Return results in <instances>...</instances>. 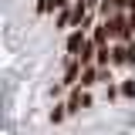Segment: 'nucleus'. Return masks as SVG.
I'll return each mask as SVG.
<instances>
[{
  "label": "nucleus",
  "instance_id": "nucleus-1",
  "mask_svg": "<svg viewBox=\"0 0 135 135\" xmlns=\"http://www.w3.org/2000/svg\"><path fill=\"white\" fill-rule=\"evenodd\" d=\"M101 20H105V27H108V37H112V41H132V37H135V27H132L128 10L112 14V17H101Z\"/></svg>",
  "mask_w": 135,
  "mask_h": 135
},
{
  "label": "nucleus",
  "instance_id": "nucleus-2",
  "mask_svg": "<svg viewBox=\"0 0 135 135\" xmlns=\"http://www.w3.org/2000/svg\"><path fill=\"white\" fill-rule=\"evenodd\" d=\"M68 112L71 115H81V112H88L91 105H95V98H91V88H84V84H74L71 91H68Z\"/></svg>",
  "mask_w": 135,
  "mask_h": 135
},
{
  "label": "nucleus",
  "instance_id": "nucleus-3",
  "mask_svg": "<svg viewBox=\"0 0 135 135\" xmlns=\"http://www.w3.org/2000/svg\"><path fill=\"white\" fill-rule=\"evenodd\" d=\"M112 68H135V41H112Z\"/></svg>",
  "mask_w": 135,
  "mask_h": 135
},
{
  "label": "nucleus",
  "instance_id": "nucleus-4",
  "mask_svg": "<svg viewBox=\"0 0 135 135\" xmlns=\"http://www.w3.org/2000/svg\"><path fill=\"white\" fill-rule=\"evenodd\" d=\"M88 37H91V31H88V27H71L68 44H64V54H71V57H74V54L84 47V41H88Z\"/></svg>",
  "mask_w": 135,
  "mask_h": 135
},
{
  "label": "nucleus",
  "instance_id": "nucleus-5",
  "mask_svg": "<svg viewBox=\"0 0 135 135\" xmlns=\"http://www.w3.org/2000/svg\"><path fill=\"white\" fill-rule=\"evenodd\" d=\"M98 81H101V68H98V64H84V68H81V78H78V84H84V88H95Z\"/></svg>",
  "mask_w": 135,
  "mask_h": 135
},
{
  "label": "nucleus",
  "instance_id": "nucleus-6",
  "mask_svg": "<svg viewBox=\"0 0 135 135\" xmlns=\"http://www.w3.org/2000/svg\"><path fill=\"white\" fill-rule=\"evenodd\" d=\"M68 27H74V7H71V3L61 7L57 17H54V31H68Z\"/></svg>",
  "mask_w": 135,
  "mask_h": 135
},
{
  "label": "nucleus",
  "instance_id": "nucleus-7",
  "mask_svg": "<svg viewBox=\"0 0 135 135\" xmlns=\"http://www.w3.org/2000/svg\"><path fill=\"white\" fill-rule=\"evenodd\" d=\"M122 10H128V0H101V17L122 14Z\"/></svg>",
  "mask_w": 135,
  "mask_h": 135
},
{
  "label": "nucleus",
  "instance_id": "nucleus-8",
  "mask_svg": "<svg viewBox=\"0 0 135 135\" xmlns=\"http://www.w3.org/2000/svg\"><path fill=\"white\" fill-rule=\"evenodd\" d=\"M68 115H71V112H68V101H54V108H51V112H47V118H51V125H61V122H64Z\"/></svg>",
  "mask_w": 135,
  "mask_h": 135
},
{
  "label": "nucleus",
  "instance_id": "nucleus-9",
  "mask_svg": "<svg viewBox=\"0 0 135 135\" xmlns=\"http://www.w3.org/2000/svg\"><path fill=\"white\" fill-rule=\"evenodd\" d=\"M34 10L44 17V14H51V10H57V0H37V3H34Z\"/></svg>",
  "mask_w": 135,
  "mask_h": 135
},
{
  "label": "nucleus",
  "instance_id": "nucleus-10",
  "mask_svg": "<svg viewBox=\"0 0 135 135\" xmlns=\"http://www.w3.org/2000/svg\"><path fill=\"white\" fill-rule=\"evenodd\" d=\"M105 98H108V101H118V98H122V84L108 81V84H105Z\"/></svg>",
  "mask_w": 135,
  "mask_h": 135
},
{
  "label": "nucleus",
  "instance_id": "nucleus-11",
  "mask_svg": "<svg viewBox=\"0 0 135 135\" xmlns=\"http://www.w3.org/2000/svg\"><path fill=\"white\" fill-rule=\"evenodd\" d=\"M122 98L135 101V78H125V81H122Z\"/></svg>",
  "mask_w": 135,
  "mask_h": 135
},
{
  "label": "nucleus",
  "instance_id": "nucleus-12",
  "mask_svg": "<svg viewBox=\"0 0 135 135\" xmlns=\"http://www.w3.org/2000/svg\"><path fill=\"white\" fill-rule=\"evenodd\" d=\"M64 88H68L64 81H54V84H51V98L57 101V98H61V95H64Z\"/></svg>",
  "mask_w": 135,
  "mask_h": 135
}]
</instances>
